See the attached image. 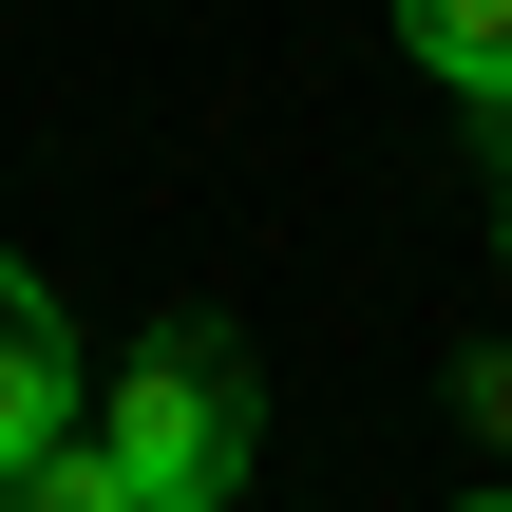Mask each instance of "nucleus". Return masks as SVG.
Instances as JSON below:
<instances>
[{
    "instance_id": "1",
    "label": "nucleus",
    "mask_w": 512,
    "mask_h": 512,
    "mask_svg": "<svg viewBox=\"0 0 512 512\" xmlns=\"http://www.w3.org/2000/svg\"><path fill=\"white\" fill-rule=\"evenodd\" d=\"M247 437H266V399H247V342L228 323H152L114 361V399H95V456H114L133 512H228L247 494Z\"/></svg>"
},
{
    "instance_id": "2",
    "label": "nucleus",
    "mask_w": 512,
    "mask_h": 512,
    "mask_svg": "<svg viewBox=\"0 0 512 512\" xmlns=\"http://www.w3.org/2000/svg\"><path fill=\"white\" fill-rule=\"evenodd\" d=\"M76 399H95V361H76L57 285H38V266H0V494H19L38 456H76Z\"/></svg>"
},
{
    "instance_id": "3",
    "label": "nucleus",
    "mask_w": 512,
    "mask_h": 512,
    "mask_svg": "<svg viewBox=\"0 0 512 512\" xmlns=\"http://www.w3.org/2000/svg\"><path fill=\"white\" fill-rule=\"evenodd\" d=\"M399 38H418V76H437V95L512 114V0H399Z\"/></svg>"
},
{
    "instance_id": "4",
    "label": "nucleus",
    "mask_w": 512,
    "mask_h": 512,
    "mask_svg": "<svg viewBox=\"0 0 512 512\" xmlns=\"http://www.w3.org/2000/svg\"><path fill=\"white\" fill-rule=\"evenodd\" d=\"M0 512H133V494H114V456L76 437V456H38V475H19V494H0Z\"/></svg>"
},
{
    "instance_id": "5",
    "label": "nucleus",
    "mask_w": 512,
    "mask_h": 512,
    "mask_svg": "<svg viewBox=\"0 0 512 512\" xmlns=\"http://www.w3.org/2000/svg\"><path fill=\"white\" fill-rule=\"evenodd\" d=\"M494 266H512V152H494Z\"/></svg>"
},
{
    "instance_id": "6",
    "label": "nucleus",
    "mask_w": 512,
    "mask_h": 512,
    "mask_svg": "<svg viewBox=\"0 0 512 512\" xmlns=\"http://www.w3.org/2000/svg\"><path fill=\"white\" fill-rule=\"evenodd\" d=\"M456 512H512V494H456Z\"/></svg>"
}]
</instances>
